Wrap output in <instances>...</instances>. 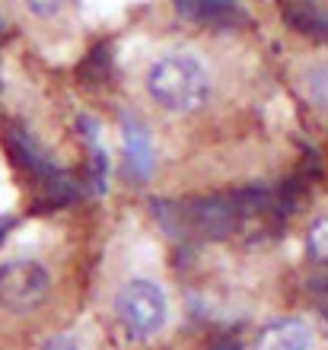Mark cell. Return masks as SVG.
<instances>
[{
	"mask_svg": "<svg viewBox=\"0 0 328 350\" xmlns=\"http://www.w3.org/2000/svg\"><path fill=\"white\" fill-rule=\"evenodd\" d=\"M214 70L192 48H169L156 55L144 70V92L160 111L185 118L207 109L214 99Z\"/></svg>",
	"mask_w": 328,
	"mask_h": 350,
	"instance_id": "6da1fadb",
	"label": "cell"
},
{
	"mask_svg": "<svg viewBox=\"0 0 328 350\" xmlns=\"http://www.w3.org/2000/svg\"><path fill=\"white\" fill-rule=\"evenodd\" d=\"M112 312L128 341H153L156 334H163L166 322H169V293L153 277H128L115 293Z\"/></svg>",
	"mask_w": 328,
	"mask_h": 350,
	"instance_id": "7a4b0ae2",
	"label": "cell"
},
{
	"mask_svg": "<svg viewBox=\"0 0 328 350\" xmlns=\"http://www.w3.org/2000/svg\"><path fill=\"white\" fill-rule=\"evenodd\" d=\"M55 293V274L38 258H7L0 265V309L32 315L45 309Z\"/></svg>",
	"mask_w": 328,
	"mask_h": 350,
	"instance_id": "3957f363",
	"label": "cell"
},
{
	"mask_svg": "<svg viewBox=\"0 0 328 350\" xmlns=\"http://www.w3.org/2000/svg\"><path fill=\"white\" fill-rule=\"evenodd\" d=\"M312 344H316L312 325L297 315L271 319L255 338V350H312Z\"/></svg>",
	"mask_w": 328,
	"mask_h": 350,
	"instance_id": "277c9868",
	"label": "cell"
},
{
	"mask_svg": "<svg viewBox=\"0 0 328 350\" xmlns=\"http://www.w3.org/2000/svg\"><path fill=\"white\" fill-rule=\"evenodd\" d=\"M121 140H125V157L128 166L137 178H150L153 175V140L147 134V128L137 118H125L121 121Z\"/></svg>",
	"mask_w": 328,
	"mask_h": 350,
	"instance_id": "5b68a950",
	"label": "cell"
},
{
	"mask_svg": "<svg viewBox=\"0 0 328 350\" xmlns=\"http://www.w3.org/2000/svg\"><path fill=\"white\" fill-rule=\"evenodd\" d=\"M179 10L194 23H227L239 13V0H179Z\"/></svg>",
	"mask_w": 328,
	"mask_h": 350,
	"instance_id": "8992f818",
	"label": "cell"
},
{
	"mask_svg": "<svg viewBox=\"0 0 328 350\" xmlns=\"http://www.w3.org/2000/svg\"><path fill=\"white\" fill-rule=\"evenodd\" d=\"M306 255L316 265L328 267V211L312 217V223L306 226Z\"/></svg>",
	"mask_w": 328,
	"mask_h": 350,
	"instance_id": "52a82bcc",
	"label": "cell"
},
{
	"mask_svg": "<svg viewBox=\"0 0 328 350\" xmlns=\"http://www.w3.org/2000/svg\"><path fill=\"white\" fill-rule=\"evenodd\" d=\"M303 90H306L312 105H319V109L328 111V61L303 70Z\"/></svg>",
	"mask_w": 328,
	"mask_h": 350,
	"instance_id": "ba28073f",
	"label": "cell"
},
{
	"mask_svg": "<svg viewBox=\"0 0 328 350\" xmlns=\"http://www.w3.org/2000/svg\"><path fill=\"white\" fill-rule=\"evenodd\" d=\"M23 7L32 13L36 19H42V23H48V19L61 16V10L67 7V0H23Z\"/></svg>",
	"mask_w": 328,
	"mask_h": 350,
	"instance_id": "9c48e42d",
	"label": "cell"
},
{
	"mask_svg": "<svg viewBox=\"0 0 328 350\" xmlns=\"http://www.w3.org/2000/svg\"><path fill=\"white\" fill-rule=\"evenodd\" d=\"M210 350H239V347H236V344H233V341H220V344H214V347H210Z\"/></svg>",
	"mask_w": 328,
	"mask_h": 350,
	"instance_id": "30bf717a",
	"label": "cell"
}]
</instances>
